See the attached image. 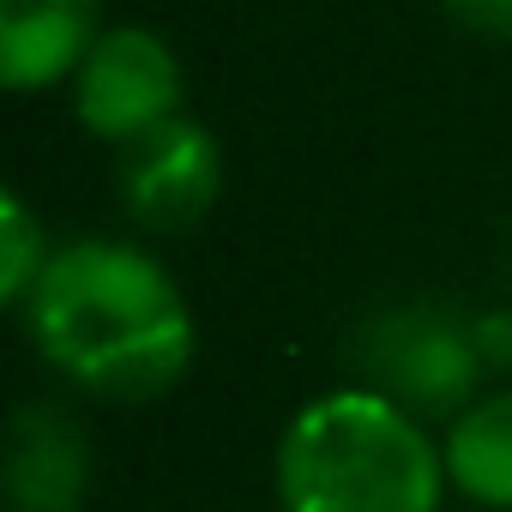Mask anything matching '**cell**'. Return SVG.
I'll return each instance as SVG.
<instances>
[{
    "label": "cell",
    "mask_w": 512,
    "mask_h": 512,
    "mask_svg": "<svg viewBox=\"0 0 512 512\" xmlns=\"http://www.w3.org/2000/svg\"><path fill=\"white\" fill-rule=\"evenodd\" d=\"M37 356L115 404L163 398L199 350L181 284L133 241H67L19 302Z\"/></svg>",
    "instance_id": "6da1fadb"
},
{
    "label": "cell",
    "mask_w": 512,
    "mask_h": 512,
    "mask_svg": "<svg viewBox=\"0 0 512 512\" xmlns=\"http://www.w3.org/2000/svg\"><path fill=\"white\" fill-rule=\"evenodd\" d=\"M272 482L278 512H440L452 476L410 404L344 386L290 416Z\"/></svg>",
    "instance_id": "7a4b0ae2"
},
{
    "label": "cell",
    "mask_w": 512,
    "mask_h": 512,
    "mask_svg": "<svg viewBox=\"0 0 512 512\" xmlns=\"http://www.w3.org/2000/svg\"><path fill=\"white\" fill-rule=\"evenodd\" d=\"M181 97H187L181 55L145 25L103 31L85 67L73 73V115L103 145H133L157 133L163 121L181 115Z\"/></svg>",
    "instance_id": "3957f363"
},
{
    "label": "cell",
    "mask_w": 512,
    "mask_h": 512,
    "mask_svg": "<svg viewBox=\"0 0 512 512\" xmlns=\"http://www.w3.org/2000/svg\"><path fill=\"white\" fill-rule=\"evenodd\" d=\"M482 368L488 356L476 344V320H458L446 308H398L368 332L374 386L410 410H464Z\"/></svg>",
    "instance_id": "277c9868"
},
{
    "label": "cell",
    "mask_w": 512,
    "mask_h": 512,
    "mask_svg": "<svg viewBox=\"0 0 512 512\" xmlns=\"http://www.w3.org/2000/svg\"><path fill=\"white\" fill-rule=\"evenodd\" d=\"M115 181H121V211L145 235H181L217 205V193H223V151H217L211 127L175 115L157 133L121 145Z\"/></svg>",
    "instance_id": "5b68a950"
},
{
    "label": "cell",
    "mask_w": 512,
    "mask_h": 512,
    "mask_svg": "<svg viewBox=\"0 0 512 512\" xmlns=\"http://www.w3.org/2000/svg\"><path fill=\"white\" fill-rule=\"evenodd\" d=\"M91 440L61 404H25L7 434V506L13 512H85Z\"/></svg>",
    "instance_id": "8992f818"
},
{
    "label": "cell",
    "mask_w": 512,
    "mask_h": 512,
    "mask_svg": "<svg viewBox=\"0 0 512 512\" xmlns=\"http://www.w3.org/2000/svg\"><path fill=\"white\" fill-rule=\"evenodd\" d=\"M103 37V0H0V79L43 91L85 67Z\"/></svg>",
    "instance_id": "52a82bcc"
},
{
    "label": "cell",
    "mask_w": 512,
    "mask_h": 512,
    "mask_svg": "<svg viewBox=\"0 0 512 512\" xmlns=\"http://www.w3.org/2000/svg\"><path fill=\"white\" fill-rule=\"evenodd\" d=\"M440 452H446V476L464 500L512 512V386L506 392H476L452 416Z\"/></svg>",
    "instance_id": "ba28073f"
},
{
    "label": "cell",
    "mask_w": 512,
    "mask_h": 512,
    "mask_svg": "<svg viewBox=\"0 0 512 512\" xmlns=\"http://www.w3.org/2000/svg\"><path fill=\"white\" fill-rule=\"evenodd\" d=\"M0 247H7V266H0V296H7V302H25L31 284L43 278V266H49L55 247H49L43 223L31 217V205H25L19 193L0 199Z\"/></svg>",
    "instance_id": "9c48e42d"
},
{
    "label": "cell",
    "mask_w": 512,
    "mask_h": 512,
    "mask_svg": "<svg viewBox=\"0 0 512 512\" xmlns=\"http://www.w3.org/2000/svg\"><path fill=\"white\" fill-rule=\"evenodd\" d=\"M446 19L470 37H488V43H512V0H440Z\"/></svg>",
    "instance_id": "30bf717a"
},
{
    "label": "cell",
    "mask_w": 512,
    "mask_h": 512,
    "mask_svg": "<svg viewBox=\"0 0 512 512\" xmlns=\"http://www.w3.org/2000/svg\"><path fill=\"white\" fill-rule=\"evenodd\" d=\"M476 344L488 362H512V314H482L476 320Z\"/></svg>",
    "instance_id": "8fae6325"
}]
</instances>
